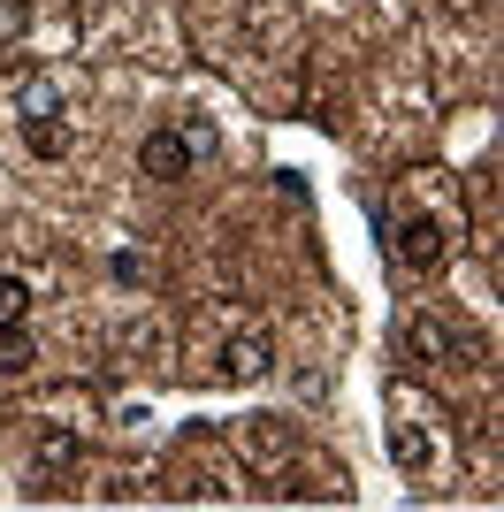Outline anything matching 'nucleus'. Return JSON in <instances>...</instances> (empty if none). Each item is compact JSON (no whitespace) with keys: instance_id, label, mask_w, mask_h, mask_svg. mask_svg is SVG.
<instances>
[{"instance_id":"1","label":"nucleus","mask_w":504,"mask_h":512,"mask_svg":"<svg viewBox=\"0 0 504 512\" xmlns=\"http://www.w3.org/2000/svg\"><path fill=\"white\" fill-rule=\"evenodd\" d=\"M382 444H390V467L405 482H436L443 474V413L420 398V390H390L382 398Z\"/></svg>"},{"instance_id":"5","label":"nucleus","mask_w":504,"mask_h":512,"mask_svg":"<svg viewBox=\"0 0 504 512\" xmlns=\"http://www.w3.org/2000/svg\"><path fill=\"white\" fill-rule=\"evenodd\" d=\"M268 360H275L268 329H237L230 352H222V375H230V383H260V375H268Z\"/></svg>"},{"instance_id":"2","label":"nucleus","mask_w":504,"mask_h":512,"mask_svg":"<svg viewBox=\"0 0 504 512\" xmlns=\"http://www.w3.org/2000/svg\"><path fill=\"white\" fill-rule=\"evenodd\" d=\"M451 237H459V214L451 207H405L398 222H390V253H398V268L428 276V268H443Z\"/></svg>"},{"instance_id":"8","label":"nucleus","mask_w":504,"mask_h":512,"mask_svg":"<svg viewBox=\"0 0 504 512\" xmlns=\"http://www.w3.org/2000/svg\"><path fill=\"white\" fill-rule=\"evenodd\" d=\"M31 367V329H8L0 337V375H23Z\"/></svg>"},{"instance_id":"6","label":"nucleus","mask_w":504,"mask_h":512,"mask_svg":"<svg viewBox=\"0 0 504 512\" xmlns=\"http://www.w3.org/2000/svg\"><path fill=\"white\" fill-rule=\"evenodd\" d=\"M405 352H420V360H428V367H459V352H466V344L451 337V329H443V321L413 314V321H405Z\"/></svg>"},{"instance_id":"4","label":"nucleus","mask_w":504,"mask_h":512,"mask_svg":"<svg viewBox=\"0 0 504 512\" xmlns=\"http://www.w3.org/2000/svg\"><path fill=\"white\" fill-rule=\"evenodd\" d=\"M199 138L191 130H176V123H161V130H146L138 138V176H153V184H184L191 169H199Z\"/></svg>"},{"instance_id":"3","label":"nucleus","mask_w":504,"mask_h":512,"mask_svg":"<svg viewBox=\"0 0 504 512\" xmlns=\"http://www.w3.org/2000/svg\"><path fill=\"white\" fill-rule=\"evenodd\" d=\"M16 123H23V146L39 153V161H62V153H69V115H62V85H46V77L16 85Z\"/></svg>"},{"instance_id":"7","label":"nucleus","mask_w":504,"mask_h":512,"mask_svg":"<svg viewBox=\"0 0 504 512\" xmlns=\"http://www.w3.org/2000/svg\"><path fill=\"white\" fill-rule=\"evenodd\" d=\"M31 306H39V291L0 268V337H8V329H31Z\"/></svg>"}]
</instances>
